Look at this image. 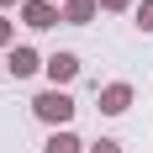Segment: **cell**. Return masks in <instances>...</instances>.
<instances>
[{
	"instance_id": "obj_1",
	"label": "cell",
	"mask_w": 153,
	"mask_h": 153,
	"mask_svg": "<svg viewBox=\"0 0 153 153\" xmlns=\"http://www.w3.org/2000/svg\"><path fill=\"white\" fill-rule=\"evenodd\" d=\"M32 111H37V116H42L48 127H63V122H69V116H74L79 106H74V100H69L63 90H42L37 100H32Z\"/></svg>"
},
{
	"instance_id": "obj_2",
	"label": "cell",
	"mask_w": 153,
	"mask_h": 153,
	"mask_svg": "<svg viewBox=\"0 0 153 153\" xmlns=\"http://www.w3.org/2000/svg\"><path fill=\"white\" fill-rule=\"evenodd\" d=\"M21 21H27V27H37V32H48V27H58L63 16H58V5H53V0H27V5H21Z\"/></svg>"
},
{
	"instance_id": "obj_3",
	"label": "cell",
	"mask_w": 153,
	"mask_h": 153,
	"mask_svg": "<svg viewBox=\"0 0 153 153\" xmlns=\"http://www.w3.org/2000/svg\"><path fill=\"white\" fill-rule=\"evenodd\" d=\"M42 69H48V79H53V90H63V85L79 74V58L74 53H53V58H42Z\"/></svg>"
},
{
	"instance_id": "obj_4",
	"label": "cell",
	"mask_w": 153,
	"mask_h": 153,
	"mask_svg": "<svg viewBox=\"0 0 153 153\" xmlns=\"http://www.w3.org/2000/svg\"><path fill=\"white\" fill-rule=\"evenodd\" d=\"M127 106H132V85H106L100 90V111L106 116H122Z\"/></svg>"
},
{
	"instance_id": "obj_5",
	"label": "cell",
	"mask_w": 153,
	"mask_h": 153,
	"mask_svg": "<svg viewBox=\"0 0 153 153\" xmlns=\"http://www.w3.org/2000/svg\"><path fill=\"white\" fill-rule=\"evenodd\" d=\"M5 69H11L16 79H27V74H37V69H42V58H37L32 48H11V58H5Z\"/></svg>"
},
{
	"instance_id": "obj_6",
	"label": "cell",
	"mask_w": 153,
	"mask_h": 153,
	"mask_svg": "<svg viewBox=\"0 0 153 153\" xmlns=\"http://www.w3.org/2000/svg\"><path fill=\"white\" fill-rule=\"evenodd\" d=\"M63 21H69V27H85V21H90V16H95V0H63Z\"/></svg>"
},
{
	"instance_id": "obj_7",
	"label": "cell",
	"mask_w": 153,
	"mask_h": 153,
	"mask_svg": "<svg viewBox=\"0 0 153 153\" xmlns=\"http://www.w3.org/2000/svg\"><path fill=\"white\" fill-rule=\"evenodd\" d=\"M42 153H85V143L74 137V132H53V137H48V148Z\"/></svg>"
},
{
	"instance_id": "obj_8",
	"label": "cell",
	"mask_w": 153,
	"mask_h": 153,
	"mask_svg": "<svg viewBox=\"0 0 153 153\" xmlns=\"http://www.w3.org/2000/svg\"><path fill=\"white\" fill-rule=\"evenodd\" d=\"M137 27L153 32V0H143V5H137Z\"/></svg>"
},
{
	"instance_id": "obj_9",
	"label": "cell",
	"mask_w": 153,
	"mask_h": 153,
	"mask_svg": "<svg viewBox=\"0 0 153 153\" xmlns=\"http://www.w3.org/2000/svg\"><path fill=\"white\" fill-rule=\"evenodd\" d=\"M90 153H122V143H111V137H100V143H90Z\"/></svg>"
},
{
	"instance_id": "obj_10",
	"label": "cell",
	"mask_w": 153,
	"mask_h": 153,
	"mask_svg": "<svg viewBox=\"0 0 153 153\" xmlns=\"http://www.w3.org/2000/svg\"><path fill=\"white\" fill-rule=\"evenodd\" d=\"M95 5H100V11H127L132 0H95Z\"/></svg>"
},
{
	"instance_id": "obj_11",
	"label": "cell",
	"mask_w": 153,
	"mask_h": 153,
	"mask_svg": "<svg viewBox=\"0 0 153 153\" xmlns=\"http://www.w3.org/2000/svg\"><path fill=\"white\" fill-rule=\"evenodd\" d=\"M11 37H16V27H11V21H5V16H0V48L11 42Z\"/></svg>"
},
{
	"instance_id": "obj_12",
	"label": "cell",
	"mask_w": 153,
	"mask_h": 153,
	"mask_svg": "<svg viewBox=\"0 0 153 153\" xmlns=\"http://www.w3.org/2000/svg\"><path fill=\"white\" fill-rule=\"evenodd\" d=\"M0 5H16V0H0Z\"/></svg>"
}]
</instances>
